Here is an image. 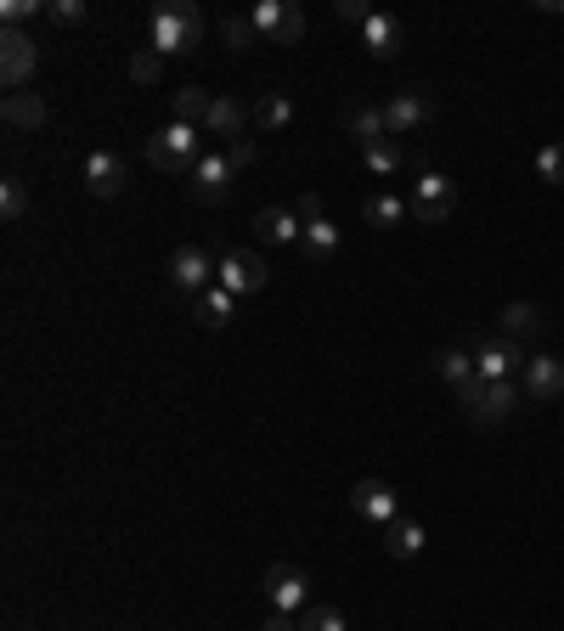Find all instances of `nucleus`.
<instances>
[{"label": "nucleus", "mask_w": 564, "mask_h": 631, "mask_svg": "<svg viewBox=\"0 0 564 631\" xmlns=\"http://www.w3.org/2000/svg\"><path fill=\"white\" fill-rule=\"evenodd\" d=\"M452 209H457L452 181H446L441 170H423V175H418V186H412V220H418V226H446V220H452Z\"/></svg>", "instance_id": "obj_4"}, {"label": "nucleus", "mask_w": 564, "mask_h": 631, "mask_svg": "<svg viewBox=\"0 0 564 631\" xmlns=\"http://www.w3.org/2000/svg\"><path fill=\"white\" fill-rule=\"evenodd\" d=\"M293 215H300L305 226H311V220H322V197H316V192H305L300 204H293Z\"/></svg>", "instance_id": "obj_41"}, {"label": "nucleus", "mask_w": 564, "mask_h": 631, "mask_svg": "<svg viewBox=\"0 0 564 631\" xmlns=\"http://www.w3.org/2000/svg\"><path fill=\"white\" fill-rule=\"evenodd\" d=\"M209 108H215V96L204 90V85H187V90H176V102H170V113H176V124H209Z\"/></svg>", "instance_id": "obj_20"}, {"label": "nucleus", "mask_w": 564, "mask_h": 631, "mask_svg": "<svg viewBox=\"0 0 564 631\" xmlns=\"http://www.w3.org/2000/svg\"><path fill=\"white\" fill-rule=\"evenodd\" d=\"M300 631H345V615H339L334 604H311V609L300 615Z\"/></svg>", "instance_id": "obj_33"}, {"label": "nucleus", "mask_w": 564, "mask_h": 631, "mask_svg": "<svg viewBox=\"0 0 564 631\" xmlns=\"http://www.w3.org/2000/svg\"><path fill=\"white\" fill-rule=\"evenodd\" d=\"M215 277H220V265L209 259V248L187 243L170 254V288L176 293H204V288H215Z\"/></svg>", "instance_id": "obj_5"}, {"label": "nucleus", "mask_w": 564, "mask_h": 631, "mask_svg": "<svg viewBox=\"0 0 564 631\" xmlns=\"http://www.w3.org/2000/svg\"><path fill=\"white\" fill-rule=\"evenodd\" d=\"M429 119H435V102H429L423 90H395L389 102H384V124H389V136H407V130H423Z\"/></svg>", "instance_id": "obj_10"}, {"label": "nucleus", "mask_w": 564, "mask_h": 631, "mask_svg": "<svg viewBox=\"0 0 564 631\" xmlns=\"http://www.w3.org/2000/svg\"><path fill=\"white\" fill-rule=\"evenodd\" d=\"M407 215H412V204H407V197H395V192H373L368 197V226H379V231L401 226Z\"/></svg>", "instance_id": "obj_24"}, {"label": "nucleus", "mask_w": 564, "mask_h": 631, "mask_svg": "<svg viewBox=\"0 0 564 631\" xmlns=\"http://www.w3.org/2000/svg\"><path fill=\"white\" fill-rule=\"evenodd\" d=\"M226 158H231V170H249V163L260 158L254 136H238V142H226Z\"/></svg>", "instance_id": "obj_38"}, {"label": "nucleus", "mask_w": 564, "mask_h": 631, "mask_svg": "<svg viewBox=\"0 0 564 631\" xmlns=\"http://www.w3.org/2000/svg\"><path fill=\"white\" fill-rule=\"evenodd\" d=\"M260 592H265V604L283 609V615H305L311 609V575L300 570V563H272Z\"/></svg>", "instance_id": "obj_3"}, {"label": "nucleus", "mask_w": 564, "mask_h": 631, "mask_svg": "<svg viewBox=\"0 0 564 631\" xmlns=\"http://www.w3.org/2000/svg\"><path fill=\"white\" fill-rule=\"evenodd\" d=\"M537 175H542L548 186H564V142H548V147L537 153Z\"/></svg>", "instance_id": "obj_32"}, {"label": "nucleus", "mask_w": 564, "mask_h": 631, "mask_svg": "<svg viewBox=\"0 0 564 631\" xmlns=\"http://www.w3.org/2000/svg\"><path fill=\"white\" fill-rule=\"evenodd\" d=\"M300 40H305V12L288 7V12H283V28H277V46H300Z\"/></svg>", "instance_id": "obj_36"}, {"label": "nucleus", "mask_w": 564, "mask_h": 631, "mask_svg": "<svg viewBox=\"0 0 564 631\" xmlns=\"http://www.w3.org/2000/svg\"><path fill=\"white\" fill-rule=\"evenodd\" d=\"M423 542H429V536H423V524H418V519H407V513L384 524V553H389V558H418V553H423Z\"/></svg>", "instance_id": "obj_16"}, {"label": "nucleus", "mask_w": 564, "mask_h": 631, "mask_svg": "<svg viewBox=\"0 0 564 631\" xmlns=\"http://www.w3.org/2000/svg\"><path fill=\"white\" fill-rule=\"evenodd\" d=\"M283 12H288V0H260V7L249 12L254 35H260V40H277V28H283Z\"/></svg>", "instance_id": "obj_29"}, {"label": "nucleus", "mask_w": 564, "mask_h": 631, "mask_svg": "<svg viewBox=\"0 0 564 631\" xmlns=\"http://www.w3.org/2000/svg\"><path fill=\"white\" fill-rule=\"evenodd\" d=\"M197 142H204V136H197L192 124H176V119H170V124H164L158 136L147 142V163H153V170H170V175H176V170L192 175L197 158H204V153H197Z\"/></svg>", "instance_id": "obj_2"}, {"label": "nucleus", "mask_w": 564, "mask_h": 631, "mask_svg": "<svg viewBox=\"0 0 564 631\" xmlns=\"http://www.w3.org/2000/svg\"><path fill=\"white\" fill-rule=\"evenodd\" d=\"M435 373L457 389V384H469V378H475V355H463V350H441V355H435Z\"/></svg>", "instance_id": "obj_28"}, {"label": "nucleus", "mask_w": 564, "mask_h": 631, "mask_svg": "<svg viewBox=\"0 0 564 631\" xmlns=\"http://www.w3.org/2000/svg\"><path fill=\"white\" fill-rule=\"evenodd\" d=\"M537 327H542L537 305H525V299H508V305H503V333L508 339H525V333H537Z\"/></svg>", "instance_id": "obj_27"}, {"label": "nucleus", "mask_w": 564, "mask_h": 631, "mask_svg": "<svg viewBox=\"0 0 564 631\" xmlns=\"http://www.w3.org/2000/svg\"><path fill=\"white\" fill-rule=\"evenodd\" d=\"M0 113H7L12 130H40L46 124V102L35 90H7V108H0Z\"/></svg>", "instance_id": "obj_19"}, {"label": "nucleus", "mask_w": 564, "mask_h": 631, "mask_svg": "<svg viewBox=\"0 0 564 631\" xmlns=\"http://www.w3.org/2000/svg\"><path fill=\"white\" fill-rule=\"evenodd\" d=\"M334 17H339V23H356V28H361V23L373 17V7H368V0H334Z\"/></svg>", "instance_id": "obj_39"}, {"label": "nucleus", "mask_w": 564, "mask_h": 631, "mask_svg": "<svg viewBox=\"0 0 564 631\" xmlns=\"http://www.w3.org/2000/svg\"><path fill=\"white\" fill-rule=\"evenodd\" d=\"M457 401H463V406H469V412H480V401H485V378L475 373L469 384H457Z\"/></svg>", "instance_id": "obj_40"}, {"label": "nucleus", "mask_w": 564, "mask_h": 631, "mask_svg": "<svg viewBox=\"0 0 564 631\" xmlns=\"http://www.w3.org/2000/svg\"><path fill=\"white\" fill-rule=\"evenodd\" d=\"M361 158H368V170H373V175H395V170L407 163V153H401V142H395V136L368 142V147H361Z\"/></svg>", "instance_id": "obj_25"}, {"label": "nucleus", "mask_w": 564, "mask_h": 631, "mask_svg": "<svg viewBox=\"0 0 564 631\" xmlns=\"http://www.w3.org/2000/svg\"><path fill=\"white\" fill-rule=\"evenodd\" d=\"M345 130L368 147V142H379V136H389V124H384V108H368V102H356V108H345Z\"/></svg>", "instance_id": "obj_22"}, {"label": "nucleus", "mask_w": 564, "mask_h": 631, "mask_svg": "<svg viewBox=\"0 0 564 631\" xmlns=\"http://www.w3.org/2000/svg\"><path fill=\"white\" fill-rule=\"evenodd\" d=\"M361 46H368L379 62H389L395 51H401V23H395L389 12H373L368 23H361Z\"/></svg>", "instance_id": "obj_15"}, {"label": "nucleus", "mask_w": 564, "mask_h": 631, "mask_svg": "<svg viewBox=\"0 0 564 631\" xmlns=\"http://www.w3.org/2000/svg\"><path fill=\"white\" fill-rule=\"evenodd\" d=\"M46 7H40V0H7V7H0V23H7V28H23L28 17H40Z\"/></svg>", "instance_id": "obj_35"}, {"label": "nucleus", "mask_w": 564, "mask_h": 631, "mask_svg": "<svg viewBox=\"0 0 564 631\" xmlns=\"http://www.w3.org/2000/svg\"><path fill=\"white\" fill-rule=\"evenodd\" d=\"M254 231H260V243H300V231H305V220L293 215V209H260Z\"/></svg>", "instance_id": "obj_18"}, {"label": "nucleus", "mask_w": 564, "mask_h": 631, "mask_svg": "<svg viewBox=\"0 0 564 631\" xmlns=\"http://www.w3.org/2000/svg\"><path fill=\"white\" fill-rule=\"evenodd\" d=\"M519 389L530 401H559L564 395V361L559 355H530L525 373H519Z\"/></svg>", "instance_id": "obj_11"}, {"label": "nucleus", "mask_w": 564, "mask_h": 631, "mask_svg": "<svg viewBox=\"0 0 564 631\" xmlns=\"http://www.w3.org/2000/svg\"><path fill=\"white\" fill-rule=\"evenodd\" d=\"M35 69H40V46H35V35H23V28H0V80L17 90Z\"/></svg>", "instance_id": "obj_7"}, {"label": "nucleus", "mask_w": 564, "mask_h": 631, "mask_svg": "<svg viewBox=\"0 0 564 631\" xmlns=\"http://www.w3.org/2000/svg\"><path fill=\"white\" fill-rule=\"evenodd\" d=\"M130 80H136V85H158L164 80V57L153 46H142L136 57H130Z\"/></svg>", "instance_id": "obj_31"}, {"label": "nucleus", "mask_w": 564, "mask_h": 631, "mask_svg": "<svg viewBox=\"0 0 564 631\" xmlns=\"http://www.w3.org/2000/svg\"><path fill=\"white\" fill-rule=\"evenodd\" d=\"M231 175H238V170H231L226 153H204V158H197V170H192V197H197V204H220Z\"/></svg>", "instance_id": "obj_12"}, {"label": "nucleus", "mask_w": 564, "mask_h": 631, "mask_svg": "<svg viewBox=\"0 0 564 631\" xmlns=\"http://www.w3.org/2000/svg\"><path fill=\"white\" fill-rule=\"evenodd\" d=\"M85 186H91L96 197H119V192H124V158L108 153V147H96V153L85 158Z\"/></svg>", "instance_id": "obj_13"}, {"label": "nucleus", "mask_w": 564, "mask_h": 631, "mask_svg": "<svg viewBox=\"0 0 564 631\" xmlns=\"http://www.w3.org/2000/svg\"><path fill=\"white\" fill-rule=\"evenodd\" d=\"M209 40V17L204 7H192V0H170V7H158L153 12V51L158 57H187Z\"/></svg>", "instance_id": "obj_1"}, {"label": "nucleus", "mask_w": 564, "mask_h": 631, "mask_svg": "<svg viewBox=\"0 0 564 631\" xmlns=\"http://www.w3.org/2000/svg\"><path fill=\"white\" fill-rule=\"evenodd\" d=\"M0 215H7V220H23V215H28V181H17V175L0 181Z\"/></svg>", "instance_id": "obj_30"}, {"label": "nucleus", "mask_w": 564, "mask_h": 631, "mask_svg": "<svg viewBox=\"0 0 564 631\" xmlns=\"http://www.w3.org/2000/svg\"><path fill=\"white\" fill-rule=\"evenodd\" d=\"M226 293H260L265 288V259L254 248H231L220 254V277H215Z\"/></svg>", "instance_id": "obj_8"}, {"label": "nucleus", "mask_w": 564, "mask_h": 631, "mask_svg": "<svg viewBox=\"0 0 564 631\" xmlns=\"http://www.w3.org/2000/svg\"><path fill=\"white\" fill-rule=\"evenodd\" d=\"M519 378H503V384H485V401H480V412H469L480 428L485 423H503V417H514V406H519Z\"/></svg>", "instance_id": "obj_14"}, {"label": "nucleus", "mask_w": 564, "mask_h": 631, "mask_svg": "<svg viewBox=\"0 0 564 631\" xmlns=\"http://www.w3.org/2000/svg\"><path fill=\"white\" fill-rule=\"evenodd\" d=\"M231 299H238V293H226L220 282H215V288H204V293H197V305H192L197 327H226V321H231Z\"/></svg>", "instance_id": "obj_23"}, {"label": "nucleus", "mask_w": 564, "mask_h": 631, "mask_svg": "<svg viewBox=\"0 0 564 631\" xmlns=\"http://www.w3.org/2000/svg\"><path fill=\"white\" fill-rule=\"evenodd\" d=\"M525 361H530L525 344L503 333V339H485V344L475 350V373H480L485 384H503V378H519V373H525Z\"/></svg>", "instance_id": "obj_6"}, {"label": "nucleus", "mask_w": 564, "mask_h": 631, "mask_svg": "<svg viewBox=\"0 0 564 631\" xmlns=\"http://www.w3.org/2000/svg\"><path fill=\"white\" fill-rule=\"evenodd\" d=\"M220 40H226V51H249L260 35H254L249 17H226V23H220Z\"/></svg>", "instance_id": "obj_34"}, {"label": "nucleus", "mask_w": 564, "mask_h": 631, "mask_svg": "<svg viewBox=\"0 0 564 631\" xmlns=\"http://www.w3.org/2000/svg\"><path fill=\"white\" fill-rule=\"evenodd\" d=\"M300 254H305V259H316V265H327V259L339 254V226L327 220V215H322V220H311V226L300 231Z\"/></svg>", "instance_id": "obj_17"}, {"label": "nucleus", "mask_w": 564, "mask_h": 631, "mask_svg": "<svg viewBox=\"0 0 564 631\" xmlns=\"http://www.w3.org/2000/svg\"><path fill=\"white\" fill-rule=\"evenodd\" d=\"M46 17H57L62 28H74V23H85V0H51Z\"/></svg>", "instance_id": "obj_37"}, {"label": "nucleus", "mask_w": 564, "mask_h": 631, "mask_svg": "<svg viewBox=\"0 0 564 631\" xmlns=\"http://www.w3.org/2000/svg\"><path fill=\"white\" fill-rule=\"evenodd\" d=\"M243 119H249V108L243 102H231V96H215V108H209V136H226V142H238L243 136Z\"/></svg>", "instance_id": "obj_21"}, {"label": "nucleus", "mask_w": 564, "mask_h": 631, "mask_svg": "<svg viewBox=\"0 0 564 631\" xmlns=\"http://www.w3.org/2000/svg\"><path fill=\"white\" fill-rule=\"evenodd\" d=\"M350 508L361 519H373V524H389V519H401V496H395V485H384V480H356L350 485Z\"/></svg>", "instance_id": "obj_9"}, {"label": "nucleus", "mask_w": 564, "mask_h": 631, "mask_svg": "<svg viewBox=\"0 0 564 631\" xmlns=\"http://www.w3.org/2000/svg\"><path fill=\"white\" fill-rule=\"evenodd\" d=\"M249 113H254V124H260V130H283V124L293 119V102H288L283 90H260V102H254Z\"/></svg>", "instance_id": "obj_26"}, {"label": "nucleus", "mask_w": 564, "mask_h": 631, "mask_svg": "<svg viewBox=\"0 0 564 631\" xmlns=\"http://www.w3.org/2000/svg\"><path fill=\"white\" fill-rule=\"evenodd\" d=\"M260 631H300V615H283V609H272Z\"/></svg>", "instance_id": "obj_42"}]
</instances>
